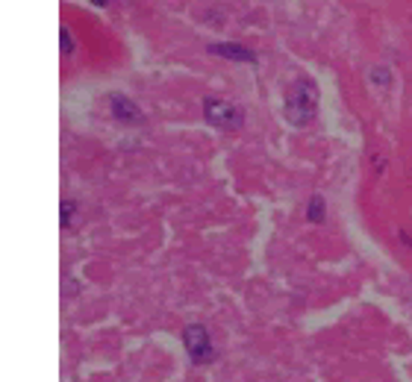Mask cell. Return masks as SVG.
Listing matches in <instances>:
<instances>
[{
	"mask_svg": "<svg viewBox=\"0 0 412 382\" xmlns=\"http://www.w3.org/2000/svg\"><path fill=\"white\" fill-rule=\"evenodd\" d=\"M318 86L312 83V79H294V83L289 86L286 91V103H283V112H286V118L292 126H306L315 121L318 115Z\"/></svg>",
	"mask_w": 412,
	"mask_h": 382,
	"instance_id": "cell-1",
	"label": "cell"
},
{
	"mask_svg": "<svg viewBox=\"0 0 412 382\" xmlns=\"http://www.w3.org/2000/svg\"><path fill=\"white\" fill-rule=\"evenodd\" d=\"M204 118L209 126L224 133H235L244 126V109L221 97H204Z\"/></svg>",
	"mask_w": 412,
	"mask_h": 382,
	"instance_id": "cell-2",
	"label": "cell"
},
{
	"mask_svg": "<svg viewBox=\"0 0 412 382\" xmlns=\"http://www.w3.org/2000/svg\"><path fill=\"white\" fill-rule=\"evenodd\" d=\"M183 344H186V353L195 365H209L215 362V347L209 341V332L204 323H188L183 330Z\"/></svg>",
	"mask_w": 412,
	"mask_h": 382,
	"instance_id": "cell-3",
	"label": "cell"
},
{
	"mask_svg": "<svg viewBox=\"0 0 412 382\" xmlns=\"http://www.w3.org/2000/svg\"><path fill=\"white\" fill-rule=\"evenodd\" d=\"M109 109H112V118H115V121H121V124L136 126V124L145 121L141 109H138L129 97H124V95H112V97H109Z\"/></svg>",
	"mask_w": 412,
	"mask_h": 382,
	"instance_id": "cell-4",
	"label": "cell"
},
{
	"mask_svg": "<svg viewBox=\"0 0 412 382\" xmlns=\"http://www.w3.org/2000/svg\"><path fill=\"white\" fill-rule=\"evenodd\" d=\"M209 53L212 56H221V59H233V62H256V53L242 48V44H224V41H215L209 44Z\"/></svg>",
	"mask_w": 412,
	"mask_h": 382,
	"instance_id": "cell-5",
	"label": "cell"
},
{
	"mask_svg": "<svg viewBox=\"0 0 412 382\" xmlns=\"http://www.w3.org/2000/svg\"><path fill=\"white\" fill-rule=\"evenodd\" d=\"M324 215H327L324 200L318 198V194H312V198H310V206H306V218H310L312 224H321V221H324Z\"/></svg>",
	"mask_w": 412,
	"mask_h": 382,
	"instance_id": "cell-6",
	"label": "cell"
},
{
	"mask_svg": "<svg viewBox=\"0 0 412 382\" xmlns=\"http://www.w3.org/2000/svg\"><path fill=\"white\" fill-rule=\"evenodd\" d=\"M62 218H59V224H62V229H68L71 227V221H74V215H77V203L74 200H62Z\"/></svg>",
	"mask_w": 412,
	"mask_h": 382,
	"instance_id": "cell-7",
	"label": "cell"
},
{
	"mask_svg": "<svg viewBox=\"0 0 412 382\" xmlns=\"http://www.w3.org/2000/svg\"><path fill=\"white\" fill-rule=\"evenodd\" d=\"M59 44H62V53H74V39H71V32L65 27L59 32Z\"/></svg>",
	"mask_w": 412,
	"mask_h": 382,
	"instance_id": "cell-8",
	"label": "cell"
},
{
	"mask_svg": "<svg viewBox=\"0 0 412 382\" xmlns=\"http://www.w3.org/2000/svg\"><path fill=\"white\" fill-rule=\"evenodd\" d=\"M371 79H374V83H380V86H386L388 83V71H386V68H374Z\"/></svg>",
	"mask_w": 412,
	"mask_h": 382,
	"instance_id": "cell-9",
	"label": "cell"
},
{
	"mask_svg": "<svg viewBox=\"0 0 412 382\" xmlns=\"http://www.w3.org/2000/svg\"><path fill=\"white\" fill-rule=\"evenodd\" d=\"M91 3H94V6H106V0H91Z\"/></svg>",
	"mask_w": 412,
	"mask_h": 382,
	"instance_id": "cell-10",
	"label": "cell"
}]
</instances>
